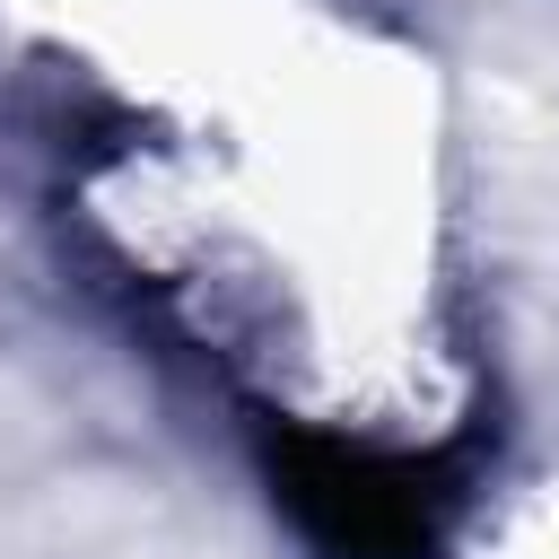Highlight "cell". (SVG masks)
Returning a JSON list of instances; mask_svg holds the SVG:
<instances>
[{"mask_svg":"<svg viewBox=\"0 0 559 559\" xmlns=\"http://www.w3.org/2000/svg\"><path fill=\"white\" fill-rule=\"evenodd\" d=\"M280 507L323 559H437L454 489L419 454H384L358 437H280L271 445Z\"/></svg>","mask_w":559,"mask_h":559,"instance_id":"1","label":"cell"}]
</instances>
